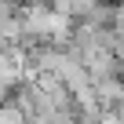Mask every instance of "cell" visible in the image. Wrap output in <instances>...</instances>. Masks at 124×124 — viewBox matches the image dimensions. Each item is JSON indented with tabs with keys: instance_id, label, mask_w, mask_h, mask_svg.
Here are the masks:
<instances>
[{
	"instance_id": "6da1fadb",
	"label": "cell",
	"mask_w": 124,
	"mask_h": 124,
	"mask_svg": "<svg viewBox=\"0 0 124 124\" xmlns=\"http://www.w3.org/2000/svg\"><path fill=\"white\" fill-rule=\"evenodd\" d=\"M0 124H26V117H22V109L18 106H0Z\"/></svg>"
}]
</instances>
